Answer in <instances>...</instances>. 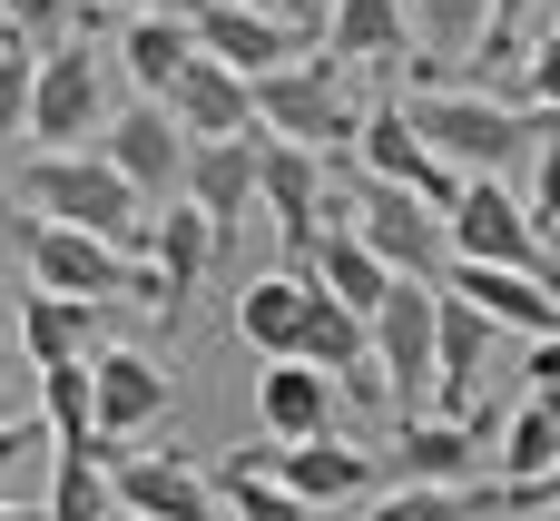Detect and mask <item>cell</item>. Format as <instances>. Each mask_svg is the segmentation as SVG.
<instances>
[{"mask_svg":"<svg viewBox=\"0 0 560 521\" xmlns=\"http://www.w3.org/2000/svg\"><path fill=\"white\" fill-rule=\"evenodd\" d=\"M404 118H413V138H423L453 177H502L522 148H541V138L560 128V118H541V108H512V99L482 89V79H423V69H413Z\"/></svg>","mask_w":560,"mask_h":521,"instance_id":"6da1fadb","label":"cell"},{"mask_svg":"<svg viewBox=\"0 0 560 521\" xmlns=\"http://www.w3.org/2000/svg\"><path fill=\"white\" fill-rule=\"evenodd\" d=\"M335 227L394 276V286H453V236H443V207H423V197H404V187H374V177H354L345 167V207H335Z\"/></svg>","mask_w":560,"mask_h":521,"instance_id":"7a4b0ae2","label":"cell"},{"mask_svg":"<svg viewBox=\"0 0 560 521\" xmlns=\"http://www.w3.org/2000/svg\"><path fill=\"white\" fill-rule=\"evenodd\" d=\"M10 197H30L39 207V227H79V236H108L118 256H138L148 246V207L128 197V177L108 167V158H30V177L10 187Z\"/></svg>","mask_w":560,"mask_h":521,"instance_id":"3957f363","label":"cell"},{"mask_svg":"<svg viewBox=\"0 0 560 521\" xmlns=\"http://www.w3.org/2000/svg\"><path fill=\"white\" fill-rule=\"evenodd\" d=\"M256 128L276 148H305V158H345L354 128H364V108H354V89H345L335 59H285V69L256 79Z\"/></svg>","mask_w":560,"mask_h":521,"instance_id":"277c9868","label":"cell"},{"mask_svg":"<svg viewBox=\"0 0 560 521\" xmlns=\"http://www.w3.org/2000/svg\"><path fill=\"white\" fill-rule=\"evenodd\" d=\"M108 128V59L89 39H49L30 69V138L39 158H79V138Z\"/></svg>","mask_w":560,"mask_h":521,"instance_id":"5b68a950","label":"cell"},{"mask_svg":"<svg viewBox=\"0 0 560 521\" xmlns=\"http://www.w3.org/2000/svg\"><path fill=\"white\" fill-rule=\"evenodd\" d=\"M443 236H453V266H522V276H551V246H541L532 207H522L502 177H463V197L443 207Z\"/></svg>","mask_w":560,"mask_h":521,"instance_id":"8992f818","label":"cell"},{"mask_svg":"<svg viewBox=\"0 0 560 521\" xmlns=\"http://www.w3.org/2000/svg\"><path fill=\"white\" fill-rule=\"evenodd\" d=\"M30 296H59V305H138V256H118L108 236H79V227H30Z\"/></svg>","mask_w":560,"mask_h":521,"instance_id":"52a82bcc","label":"cell"},{"mask_svg":"<svg viewBox=\"0 0 560 521\" xmlns=\"http://www.w3.org/2000/svg\"><path fill=\"white\" fill-rule=\"evenodd\" d=\"M433 305H443V286H394L374 315V374H384L394 424H413L433 404Z\"/></svg>","mask_w":560,"mask_h":521,"instance_id":"ba28073f","label":"cell"},{"mask_svg":"<svg viewBox=\"0 0 560 521\" xmlns=\"http://www.w3.org/2000/svg\"><path fill=\"white\" fill-rule=\"evenodd\" d=\"M345 158H354V177L404 187V197H423V207H453V197H463V177L413 138V118H404V99H394V89L364 108V128H354V148H345Z\"/></svg>","mask_w":560,"mask_h":521,"instance_id":"9c48e42d","label":"cell"},{"mask_svg":"<svg viewBox=\"0 0 560 521\" xmlns=\"http://www.w3.org/2000/svg\"><path fill=\"white\" fill-rule=\"evenodd\" d=\"M256 207H266V227H276V246H285V276L315 256V236L335 227V187H325V158H305V148H276L266 138V158H256Z\"/></svg>","mask_w":560,"mask_h":521,"instance_id":"30bf717a","label":"cell"},{"mask_svg":"<svg viewBox=\"0 0 560 521\" xmlns=\"http://www.w3.org/2000/svg\"><path fill=\"white\" fill-rule=\"evenodd\" d=\"M404 493H492L482 473H492V453H482V433L472 424H433V414H413V424H394V443L374 453Z\"/></svg>","mask_w":560,"mask_h":521,"instance_id":"8fae6325","label":"cell"},{"mask_svg":"<svg viewBox=\"0 0 560 521\" xmlns=\"http://www.w3.org/2000/svg\"><path fill=\"white\" fill-rule=\"evenodd\" d=\"M98 138H108L98 158L128 177V197H138V207H177V197H187V138H177V118H167V108H148V99H138V108H118Z\"/></svg>","mask_w":560,"mask_h":521,"instance_id":"7c38bea8","label":"cell"},{"mask_svg":"<svg viewBox=\"0 0 560 521\" xmlns=\"http://www.w3.org/2000/svg\"><path fill=\"white\" fill-rule=\"evenodd\" d=\"M108 502L118 521H226L217 483L187 453H108Z\"/></svg>","mask_w":560,"mask_h":521,"instance_id":"4fadbf2b","label":"cell"},{"mask_svg":"<svg viewBox=\"0 0 560 521\" xmlns=\"http://www.w3.org/2000/svg\"><path fill=\"white\" fill-rule=\"evenodd\" d=\"M207 276H217L207 217H197V207H158V217H148V246H138V305L187 315V296H197Z\"/></svg>","mask_w":560,"mask_h":521,"instance_id":"5bb4252c","label":"cell"},{"mask_svg":"<svg viewBox=\"0 0 560 521\" xmlns=\"http://www.w3.org/2000/svg\"><path fill=\"white\" fill-rule=\"evenodd\" d=\"M256 463H266V483H285L305 512L374 502V493H384V463H374L364 443H345V433H325V443H276V453H256Z\"/></svg>","mask_w":560,"mask_h":521,"instance_id":"9a60e30c","label":"cell"},{"mask_svg":"<svg viewBox=\"0 0 560 521\" xmlns=\"http://www.w3.org/2000/svg\"><path fill=\"white\" fill-rule=\"evenodd\" d=\"M89 414H98V443H138L158 414H167V364L138 355V345H98L89 355Z\"/></svg>","mask_w":560,"mask_h":521,"instance_id":"2e32d148","label":"cell"},{"mask_svg":"<svg viewBox=\"0 0 560 521\" xmlns=\"http://www.w3.org/2000/svg\"><path fill=\"white\" fill-rule=\"evenodd\" d=\"M187 30H197V49H207L217 69H236L246 89H256L266 69H285V59H305V30H285V20H266V10H246V0H207Z\"/></svg>","mask_w":560,"mask_h":521,"instance_id":"e0dca14e","label":"cell"},{"mask_svg":"<svg viewBox=\"0 0 560 521\" xmlns=\"http://www.w3.org/2000/svg\"><path fill=\"white\" fill-rule=\"evenodd\" d=\"M167 118H177V138L187 148H226V138H266L256 128V89L236 79V69H217L207 49L187 59V79L167 89Z\"/></svg>","mask_w":560,"mask_h":521,"instance_id":"ac0fdd59","label":"cell"},{"mask_svg":"<svg viewBox=\"0 0 560 521\" xmlns=\"http://www.w3.org/2000/svg\"><path fill=\"white\" fill-rule=\"evenodd\" d=\"M482 364H492V325L463 305V296H443L433 305V424H472V404H482Z\"/></svg>","mask_w":560,"mask_h":521,"instance_id":"d6986e66","label":"cell"},{"mask_svg":"<svg viewBox=\"0 0 560 521\" xmlns=\"http://www.w3.org/2000/svg\"><path fill=\"white\" fill-rule=\"evenodd\" d=\"M256 158H266V138L187 148V197H177V207H197V217H207V236H217V266H226V246H236V217L256 207Z\"/></svg>","mask_w":560,"mask_h":521,"instance_id":"ffe728a7","label":"cell"},{"mask_svg":"<svg viewBox=\"0 0 560 521\" xmlns=\"http://www.w3.org/2000/svg\"><path fill=\"white\" fill-rule=\"evenodd\" d=\"M482 325H512V335H560V276H522V266H453V286Z\"/></svg>","mask_w":560,"mask_h":521,"instance_id":"44dd1931","label":"cell"},{"mask_svg":"<svg viewBox=\"0 0 560 521\" xmlns=\"http://www.w3.org/2000/svg\"><path fill=\"white\" fill-rule=\"evenodd\" d=\"M335 384L315 374V364H266L256 374V424H266V443H325L335 433Z\"/></svg>","mask_w":560,"mask_h":521,"instance_id":"7402d4cb","label":"cell"},{"mask_svg":"<svg viewBox=\"0 0 560 521\" xmlns=\"http://www.w3.org/2000/svg\"><path fill=\"white\" fill-rule=\"evenodd\" d=\"M187 59H197V30H187V20H167V10H138V20L118 30V69L138 79V99H148V108H167V89L187 79Z\"/></svg>","mask_w":560,"mask_h":521,"instance_id":"603a6c76","label":"cell"},{"mask_svg":"<svg viewBox=\"0 0 560 521\" xmlns=\"http://www.w3.org/2000/svg\"><path fill=\"white\" fill-rule=\"evenodd\" d=\"M295 276H305L315 296H335L345 315H364V325H374V315H384V296H394V276H384V266H374L345 227H325V236H315V256H305Z\"/></svg>","mask_w":560,"mask_h":521,"instance_id":"cb8c5ba5","label":"cell"},{"mask_svg":"<svg viewBox=\"0 0 560 521\" xmlns=\"http://www.w3.org/2000/svg\"><path fill=\"white\" fill-rule=\"evenodd\" d=\"M98 355V305H59V296H20V364L59 374Z\"/></svg>","mask_w":560,"mask_h":521,"instance_id":"d4e9b609","label":"cell"},{"mask_svg":"<svg viewBox=\"0 0 560 521\" xmlns=\"http://www.w3.org/2000/svg\"><path fill=\"white\" fill-rule=\"evenodd\" d=\"M236 335L256 364H295V335H305V276H256L236 296Z\"/></svg>","mask_w":560,"mask_h":521,"instance_id":"484cf974","label":"cell"},{"mask_svg":"<svg viewBox=\"0 0 560 521\" xmlns=\"http://www.w3.org/2000/svg\"><path fill=\"white\" fill-rule=\"evenodd\" d=\"M325 59L335 69H354V59H404V39H413V20H404V0H325Z\"/></svg>","mask_w":560,"mask_h":521,"instance_id":"4316f807","label":"cell"},{"mask_svg":"<svg viewBox=\"0 0 560 521\" xmlns=\"http://www.w3.org/2000/svg\"><path fill=\"white\" fill-rule=\"evenodd\" d=\"M39 521H118V502H108V443H49Z\"/></svg>","mask_w":560,"mask_h":521,"instance_id":"83f0119b","label":"cell"},{"mask_svg":"<svg viewBox=\"0 0 560 521\" xmlns=\"http://www.w3.org/2000/svg\"><path fill=\"white\" fill-rule=\"evenodd\" d=\"M551 463H560V394H522V404H512V424H502L492 473H502V493H522V483H541Z\"/></svg>","mask_w":560,"mask_h":521,"instance_id":"f1b7e54d","label":"cell"},{"mask_svg":"<svg viewBox=\"0 0 560 521\" xmlns=\"http://www.w3.org/2000/svg\"><path fill=\"white\" fill-rule=\"evenodd\" d=\"M404 20L423 30L433 69H463V59H482V39H492V0H404Z\"/></svg>","mask_w":560,"mask_h":521,"instance_id":"f546056e","label":"cell"},{"mask_svg":"<svg viewBox=\"0 0 560 521\" xmlns=\"http://www.w3.org/2000/svg\"><path fill=\"white\" fill-rule=\"evenodd\" d=\"M217 512L226 521H315L285 483H266V463H226L217 473Z\"/></svg>","mask_w":560,"mask_h":521,"instance_id":"4dcf8cb0","label":"cell"},{"mask_svg":"<svg viewBox=\"0 0 560 521\" xmlns=\"http://www.w3.org/2000/svg\"><path fill=\"white\" fill-rule=\"evenodd\" d=\"M39 433H49V443H98V414H89V364L39 374Z\"/></svg>","mask_w":560,"mask_h":521,"instance_id":"1f68e13d","label":"cell"},{"mask_svg":"<svg viewBox=\"0 0 560 521\" xmlns=\"http://www.w3.org/2000/svg\"><path fill=\"white\" fill-rule=\"evenodd\" d=\"M364 521H492V493H374Z\"/></svg>","mask_w":560,"mask_h":521,"instance_id":"d6a6232c","label":"cell"},{"mask_svg":"<svg viewBox=\"0 0 560 521\" xmlns=\"http://www.w3.org/2000/svg\"><path fill=\"white\" fill-rule=\"evenodd\" d=\"M30 69H39V49L0 39V148H10V138H30Z\"/></svg>","mask_w":560,"mask_h":521,"instance_id":"836d02e7","label":"cell"},{"mask_svg":"<svg viewBox=\"0 0 560 521\" xmlns=\"http://www.w3.org/2000/svg\"><path fill=\"white\" fill-rule=\"evenodd\" d=\"M532 20H541V0H492V39H482V59H472V69H522Z\"/></svg>","mask_w":560,"mask_h":521,"instance_id":"e575fe53","label":"cell"},{"mask_svg":"<svg viewBox=\"0 0 560 521\" xmlns=\"http://www.w3.org/2000/svg\"><path fill=\"white\" fill-rule=\"evenodd\" d=\"M532 158H541V167H532V227H541V246H560V128Z\"/></svg>","mask_w":560,"mask_h":521,"instance_id":"d590c367","label":"cell"},{"mask_svg":"<svg viewBox=\"0 0 560 521\" xmlns=\"http://www.w3.org/2000/svg\"><path fill=\"white\" fill-rule=\"evenodd\" d=\"M522 79H532V108L560 118V30H541V39L522 49Z\"/></svg>","mask_w":560,"mask_h":521,"instance_id":"8d00e7d4","label":"cell"},{"mask_svg":"<svg viewBox=\"0 0 560 521\" xmlns=\"http://www.w3.org/2000/svg\"><path fill=\"white\" fill-rule=\"evenodd\" d=\"M59 20H69V0H0V39H20V49L49 39Z\"/></svg>","mask_w":560,"mask_h":521,"instance_id":"74e56055","label":"cell"},{"mask_svg":"<svg viewBox=\"0 0 560 521\" xmlns=\"http://www.w3.org/2000/svg\"><path fill=\"white\" fill-rule=\"evenodd\" d=\"M30 414H39V374L20 355H0V424H30Z\"/></svg>","mask_w":560,"mask_h":521,"instance_id":"f35d334b","label":"cell"},{"mask_svg":"<svg viewBox=\"0 0 560 521\" xmlns=\"http://www.w3.org/2000/svg\"><path fill=\"white\" fill-rule=\"evenodd\" d=\"M492 512H502V521H522V512H551V521H560V463L541 473V483H522V493H492Z\"/></svg>","mask_w":560,"mask_h":521,"instance_id":"ab89813d","label":"cell"},{"mask_svg":"<svg viewBox=\"0 0 560 521\" xmlns=\"http://www.w3.org/2000/svg\"><path fill=\"white\" fill-rule=\"evenodd\" d=\"M39 443H49V433H39V414H30V424H0V502H10V473H20Z\"/></svg>","mask_w":560,"mask_h":521,"instance_id":"60d3db41","label":"cell"},{"mask_svg":"<svg viewBox=\"0 0 560 521\" xmlns=\"http://www.w3.org/2000/svg\"><path fill=\"white\" fill-rule=\"evenodd\" d=\"M246 10H266V20H285V30H315V20H325V0H246Z\"/></svg>","mask_w":560,"mask_h":521,"instance_id":"b9f144b4","label":"cell"},{"mask_svg":"<svg viewBox=\"0 0 560 521\" xmlns=\"http://www.w3.org/2000/svg\"><path fill=\"white\" fill-rule=\"evenodd\" d=\"M532 394H560V335L532 345Z\"/></svg>","mask_w":560,"mask_h":521,"instance_id":"7bdbcfd3","label":"cell"},{"mask_svg":"<svg viewBox=\"0 0 560 521\" xmlns=\"http://www.w3.org/2000/svg\"><path fill=\"white\" fill-rule=\"evenodd\" d=\"M0 355H20V296L0 286Z\"/></svg>","mask_w":560,"mask_h":521,"instance_id":"ee69618b","label":"cell"},{"mask_svg":"<svg viewBox=\"0 0 560 521\" xmlns=\"http://www.w3.org/2000/svg\"><path fill=\"white\" fill-rule=\"evenodd\" d=\"M0 521H39V502H0Z\"/></svg>","mask_w":560,"mask_h":521,"instance_id":"f6af8a7d","label":"cell"},{"mask_svg":"<svg viewBox=\"0 0 560 521\" xmlns=\"http://www.w3.org/2000/svg\"><path fill=\"white\" fill-rule=\"evenodd\" d=\"M0 217H10V177H0Z\"/></svg>","mask_w":560,"mask_h":521,"instance_id":"bcb514c9","label":"cell"},{"mask_svg":"<svg viewBox=\"0 0 560 521\" xmlns=\"http://www.w3.org/2000/svg\"><path fill=\"white\" fill-rule=\"evenodd\" d=\"M551 276H560V246H551Z\"/></svg>","mask_w":560,"mask_h":521,"instance_id":"7dc6e473","label":"cell"}]
</instances>
